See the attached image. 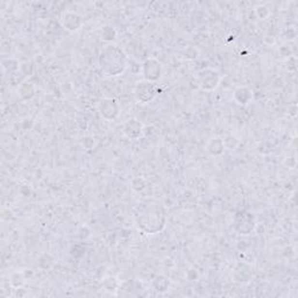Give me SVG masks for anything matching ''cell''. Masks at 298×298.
<instances>
[{"mask_svg":"<svg viewBox=\"0 0 298 298\" xmlns=\"http://www.w3.org/2000/svg\"><path fill=\"white\" fill-rule=\"evenodd\" d=\"M106 103H107V105L105 104L104 100H102V103H100L99 105V110L102 112L103 116L107 117V113H114L117 116L118 114V108H117V104H116V100L113 99H106Z\"/></svg>","mask_w":298,"mask_h":298,"instance_id":"5","label":"cell"},{"mask_svg":"<svg viewBox=\"0 0 298 298\" xmlns=\"http://www.w3.org/2000/svg\"><path fill=\"white\" fill-rule=\"evenodd\" d=\"M112 63H113L112 76H118L119 74L124 73L126 67H127L125 54L117 45H108V47L104 48V50L100 54V67L107 74H110Z\"/></svg>","mask_w":298,"mask_h":298,"instance_id":"1","label":"cell"},{"mask_svg":"<svg viewBox=\"0 0 298 298\" xmlns=\"http://www.w3.org/2000/svg\"><path fill=\"white\" fill-rule=\"evenodd\" d=\"M218 76L217 73L212 70H204L202 73H199V79H200V85H202L204 89H213L217 87L218 82L211 81L210 78L212 77Z\"/></svg>","mask_w":298,"mask_h":298,"instance_id":"4","label":"cell"},{"mask_svg":"<svg viewBox=\"0 0 298 298\" xmlns=\"http://www.w3.org/2000/svg\"><path fill=\"white\" fill-rule=\"evenodd\" d=\"M157 92H159V90H157L156 85L149 81L139 82L135 89L136 98L139 102L142 103H147L149 100L153 99Z\"/></svg>","mask_w":298,"mask_h":298,"instance_id":"2","label":"cell"},{"mask_svg":"<svg viewBox=\"0 0 298 298\" xmlns=\"http://www.w3.org/2000/svg\"><path fill=\"white\" fill-rule=\"evenodd\" d=\"M145 77L148 81H153V79L160 78L161 76V64L159 62L154 61V60H148L145 63Z\"/></svg>","mask_w":298,"mask_h":298,"instance_id":"3","label":"cell"}]
</instances>
